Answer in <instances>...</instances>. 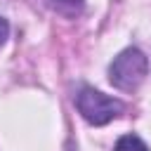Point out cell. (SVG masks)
I'll return each instance as SVG.
<instances>
[{
	"label": "cell",
	"instance_id": "cell-1",
	"mask_svg": "<svg viewBox=\"0 0 151 151\" xmlns=\"http://www.w3.org/2000/svg\"><path fill=\"white\" fill-rule=\"evenodd\" d=\"M149 73V59L144 57L142 50L137 47H127L123 50L113 64L109 66V80L113 87L123 90V92H132L142 85V80Z\"/></svg>",
	"mask_w": 151,
	"mask_h": 151
},
{
	"label": "cell",
	"instance_id": "cell-5",
	"mask_svg": "<svg viewBox=\"0 0 151 151\" xmlns=\"http://www.w3.org/2000/svg\"><path fill=\"white\" fill-rule=\"evenodd\" d=\"M7 33H9V26H7V21L0 17V45L7 40Z\"/></svg>",
	"mask_w": 151,
	"mask_h": 151
},
{
	"label": "cell",
	"instance_id": "cell-2",
	"mask_svg": "<svg viewBox=\"0 0 151 151\" xmlns=\"http://www.w3.org/2000/svg\"><path fill=\"white\" fill-rule=\"evenodd\" d=\"M76 106H78L80 116L92 125H106L123 113V104L118 99L106 97L104 92H99L94 87H83L76 97Z\"/></svg>",
	"mask_w": 151,
	"mask_h": 151
},
{
	"label": "cell",
	"instance_id": "cell-4",
	"mask_svg": "<svg viewBox=\"0 0 151 151\" xmlns=\"http://www.w3.org/2000/svg\"><path fill=\"white\" fill-rule=\"evenodd\" d=\"M116 151H149V149H146V144H144L137 134H125V137L118 139Z\"/></svg>",
	"mask_w": 151,
	"mask_h": 151
},
{
	"label": "cell",
	"instance_id": "cell-3",
	"mask_svg": "<svg viewBox=\"0 0 151 151\" xmlns=\"http://www.w3.org/2000/svg\"><path fill=\"white\" fill-rule=\"evenodd\" d=\"M52 9L66 14V17H76L80 9H83V0H45Z\"/></svg>",
	"mask_w": 151,
	"mask_h": 151
}]
</instances>
